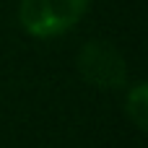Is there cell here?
<instances>
[{
    "label": "cell",
    "mask_w": 148,
    "mask_h": 148,
    "mask_svg": "<svg viewBox=\"0 0 148 148\" xmlns=\"http://www.w3.org/2000/svg\"><path fill=\"white\" fill-rule=\"evenodd\" d=\"M127 117L138 130H146L148 125V91L146 83H135V88L127 94Z\"/></svg>",
    "instance_id": "cell-3"
},
{
    "label": "cell",
    "mask_w": 148,
    "mask_h": 148,
    "mask_svg": "<svg viewBox=\"0 0 148 148\" xmlns=\"http://www.w3.org/2000/svg\"><path fill=\"white\" fill-rule=\"evenodd\" d=\"M88 10V0H21L18 21L39 39L57 36L73 29Z\"/></svg>",
    "instance_id": "cell-1"
},
{
    "label": "cell",
    "mask_w": 148,
    "mask_h": 148,
    "mask_svg": "<svg viewBox=\"0 0 148 148\" xmlns=\"http://www.w3.org/2000/svg\"><path fill=\"white\" fill-rule=\"evenodd\" d=\"M81 75L96 88H120L127 81V62L109 42H88L78 52Z\"/></svg>",
    "instance_id": "cell-2"
}]
</instances>
